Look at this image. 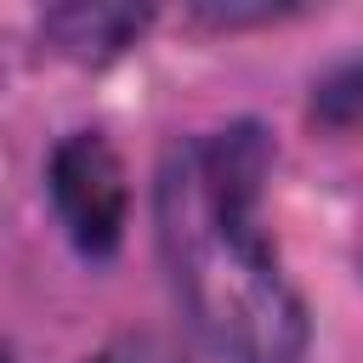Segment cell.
<instances>
[{
	"instance_id": "obj_1",
	"label": "cell",
	"mask_w": 363,
	"mask_h": 363,
	"mask_svg": "<svg viewBox=\"0 0 363 363\" xmlns=\"http://www.w3.org/2000/svg\"><path fill=\"white\" fill-rule=\"evenodd\" d=\"M272 142L261 125L176 142L159 164L153 216L176 301L199 340L227 363H301L306 306L261 233Z\"/></svg>"
},
{
	"instance_id": "obj_2",
	"label": "cell",
	"mask_w": 363,
	"mask_h": 363,
	"mask_svg": "<svg viewBox=\"0 0 363 363\" xmlns=\"http://www.w3.org/2000/svg\"><path fill=\"white\" fill-rule=\"evenodd\" d=\"M45 193L79 255L108 261L119 250L125 221H130V182H125V159L113 153L108 136H96V130L62 136L45 164Z\"/></svg>"
},
{
	"instance_id": "obj_3",
	"label": "cell",
	"mask_w": 363,
	"mask_h": 363,
	"mask_svg": "<svg viewBox=\"0 0 363 363\" xmlns=\"http://www.w3.org/2000/svg\"><path fill=\"white\" fill-rule=\"evenodd\" d=\"M153 23V6L130 0H62L40 11V45L68 62H113Z\"/></svg>"
},
{
	"instance_id": "obj_4",
	"label": "cell",
	"mask_w": 363,
	"mask_h": 363,
	"mask_svg": "<svg viewBox=\"0 0 363 363\" xmlns=\"http://www.w3.org/2000/svg\"><path fill=\"white\" fill-rule=\"evenodd\" d=\"M312 125H323V130H363V51L312 79Z\"/></svg>"
},
{
	"instance_id": "obj_5",
	"label": "cell",
	"mask_w": 363,
	"mask_h": 363,
	"mask_svg": "<svg viewBox=\"0 0 363 363\" xmlns=\"http://www.w3.org/2000/svg\"><path fill=\"white\" fill-rule=\"evenodd\" d=\"M301 6H278V0H199L187 17L204 28H255V23H284Z\"/></svg>"
},
{
	"instance_id": "obj_6",
	"label": "cell",
	"mask_w": 363,
	"mask_h": 363,
	"mask_svg": "<svg viewBox=\"0 0 363 363\" xmlns=\"http://www.w3.org/2000/svg\"><path fill=\"white\" fill-rule=\"evenodd\" d=\"M79 363H176V357H170L164 340H153V335H125V340H108L102 352L79 357Z\"/></svg>"
}]
</instances>
